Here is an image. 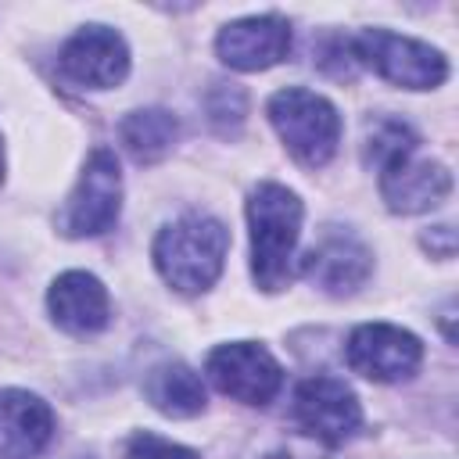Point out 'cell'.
<instances>
[{
	"label": "cell",
	"mask_w": 459,
	"mask_h": 459,
	"mask_svg": "<svg viewBox=\"0 0 459 459\" xmlns=\"http://www.w3.org/2000/svg\"><path fill=\"white\" fill-rule=\"evenodd\" d=\"M57 72L72 86L111 90L129 75V47L108 25H82L57 50Z\"/></svg>",
	"instance_id": "9c48e42d"
},
{
	"label": "cell",
	"mask_w": 459,
	"mask_h": 459,
	"mask_svg": "<svg viewBox=\"0 0 459 459\" xmlns=\"http://www.w3.org/2000/svg\"><path fill=\"white\" fill-rule=\"evenodd\" d=\"M255 459H298L290 448H273V452H262V455H255Z\"/></svg>",
	"instance_id": "44dd1931"
},
{
	"label": "cell",
	"mask_w": 459,
	"mask_h": 459,
	"mask_svg": "<svg viewBox=\"0 0 459 459\" xmlns=\"http://www.w3.org/2000/svg\"><path fill=\"white\" fill-rule=\"evenodd\" d=\"M0 183H4V140H0Z\"/></svg>",
	"instance_id": "7402d4cb"
},
{
	"label": "cell",
	"mask_w": 459,
	"mask_h": 459,
	"mask_svg": "<svg viewBox=\"0 0 459 459\" xmlns=\"http://www.w3.org/2000/svg\"><path fill=\"white\" fill-rule=\"evenodd\" d=\"M118 140L122 147L129 151L133 161L140 165H151L158 158H165L176 140H179V122L172 111L165 108H140V111H129L122 122H118Z\"/></svg>",
	"instance_id": "2e32d148"
},
{
	"label": "cell",
	"mask_w": 459,
	"mask_h": 459,
	"mask_svg": "<svg viewBox=\"0 0 459 459\" xmlns=\"http://www.w3.org/2000/svg\"><path fill=\"white\" fill-rule=\"evenodd\" d=\"M47 308H50V319L65 330V333H75V337H86V333H97L108 326L111 319V298H108V287L93 276V273H82V269H68L61 273L50 290H47Z\"/></svg>",
	"instance_id": "4fadbf2b"
},
{
	"label": "cell",
	"mask_w": 459,
	"mask_h": 459,
	"mask_svg": "<svg viewBox=\"0 0 459 459\" xmlns=\"http://www.w3.org/2000/svg\"><path fill=\"white\" fill-rule=\"evenodd\" d=\"M122 212V172H118V158L108 147H97L72 194L65 197V208L57 212V230L72 240L82 237H100L118 222Z\"/></svg>",
	"instance_id": "5b68a950"
},
{
	"label": "cell",
	"mask_w": 459,
	"mask_h": 459,
	"mask_svg": "<svg viewBox=\"0 0 459 459\" xmlns=\"http://www.w3.org/2000/svg\"><path fill=\"white\" fill-rule=\"evenodd\" d=\"M226 251H230V230L215 215L186 212L158 230L151 258L172 290L204 294L219 280Z\"/></svg>",
	"instance_id": "6da1fadb"
},
{
	"label": "cell",
	"mask_w": 459,
	"mask_h": 459,
	"mask_svg": "<svg viewBox=\"0 0 459 459\" xmlns=\"http://www.w3.org/2000/svg\"><path fill=\"white\" fill-rule=\"evenodd\" d=\"M420 244L434 255V258H452L455 255V230L452 226H434L420 237Z\"/></svg>",
	"instance_id": "ffe728a7"
},
{
	"label": "cell",
	"mask_w": 459,
	"mask_h": 459,
	"mask_svg": "<svg viewBox=\"0 0 459 459\" xmlns=\"http://www.w3.org/2000/svg\"><path fill=\"white\" fill-rule=\"evenodd\" d=\"M215 54L233 72H262L290 54V25L280 14H251L219 29Z\"/></svg>",
	"instance_id": "30bf717a"
},
{
	"label": "cell",
	"mask_w": 459,
	"mask_h": 459,
	"mask_svg": "<svg viewBox=\"0 0 459 459\" xmlns=\"http://www.w3.org/2000/svg\"><path fill=\"white\" fill-rule=\"evenodd\" d=\"M79 459H90V455H79Z\"/></svg>",
	"instance_id": "603a6c76"
},
{
	"label": "cell",
	"mask_w": 459,
	"mask_h": 459,
	"mask_svg": "<svg viewBox=\"0 0 459 459\" xmlns=\"http://www.w3.org/2000/svg\"><path fill=\"white\" fill-rule=\"evenodd\" d=\"M265 115L298 165L319 169L337 154L341 115L323 93L305 90V86H287L269 97Z\"/></svg>",
	"instance_id": "3957f363"
},
{
	"label": "cell",
	"mask_w": 459,
	"mask_h": 459,
	"mask_svg": "<svg viewBox=\"0 0 459 459\" xmlns=\"http://www.w3.org/2000/svg\"><path fill=\"white\" fill-rule=\"evenodd\" d=\"M344 359L351 373L377 384H394V380H409L420 369L423 344L416 333L394 323H362L351 330L344 344Z\"/></svg>",
	"instance_id": "ba28073f"
},
{
	"label": "cell",
	"mask_w": 459,
	"mask_h": 459,
	"mask_svg": "<svg viewBox=\"0 0 459 459\" xmlns=\"http://www.w3.org/2000/svg\"><path fill=\"white\" fill-rule=\"evenodd\" d=\"M298 273L316 283L323 294H333V298H344V294H355L369 273H373V255L362 240H355L351 233H330L323 237L312 251L301 255L298 262Z\"/></svg>",
	"instance_id": "7c38bea8"
},
{
	"label": "cell",
	"mask_w": 459,
	"mask_h": 459,
	"mask_svg": "<svg viewBox=\"0 0 459 459\" xmlns=\"http://www.w3.org/2000/svg\"><path fill=\"white\" fill-rule=\"evenodd\" d=\"M294 423L319 445H344L362 427V405L355 391L337 377H308L294 391Z\"/></svg>",
	"instance_id": "52a82bcc"
},
{
	"label": "cell",
	"mask_w": 459,
	"mask_h": 459,
	"mask_svg": "<svg viewBox=\"0 0 459 459\" xmlns=\"http://www.w3.org/2000/svg\"><path fill=\"white\" fill-rule=\"evenodd\" d=\"M416 143L420 136L412 133V126L398 122V118H377L369 129H366V140H362V161L369 169H384L405 154H416Z\"/></svg>",
	"instance_id": "e0dca14e"
},
{
	"label": "cell",
	"mask_w": 459,
	"mask_h": 459,
	"mask_svg": "<svg viewBox=\"0 0 459 459\" xmlns=\"http://www.w3.org/2000/svg\"><path fill=\"white\" fill-rule=\"evenodd\" d=\"M122 459H201V455L194 448H186V445H176V441L158 437L151 430H140V434H133L126 441Z\"/></svg>",
	"instance_id": "ac0fdd59"
},
{
	"label": "cell",
	"mask_w": 459,
	"mask_h": 459,
	"mask_svg": "<svg viewBox=\"0 0 459 459\" xmlns=\"http://www.w3.org/2000/svg\"><path fill=\"white\" fill-rule=\"evenodd\" d=\"M301 219H305V204L283 183H258L247 194L251 276L269 294L280 290L294 273Z\"/></svg>",
	"instance_id": "7a4b0ae2"
},
{
	"label": "cell",
	"mask_w": 459,
	"mask_h": 459,
	"mask_svg": "<svg viewBox=\"0 0 459 459\" xmlns=\"http://www.w3.org/2000/svg\"><path fill=\"white\" fill-rule=\"evenodd\" d=\"M204 377L244 405H269L283 387V366L255 341H230L208 351Z\"/></svg>",
	"instance_id": "8992f818"
},
{
	"label": "cell",
	"mask_w": 459,
	"mask_h": 459,
	"mask_svg": "<svg viewBox=\"0 0 459 459\" xmlns=\"http://www.w3.org/2000/svg\"><path fill=\"white\" fill-rule=\"evenodd\" d=\"M452 172L441 161L405 154L380 169V197L394 215H423L448 201Z\"/></svg>",
	"instance_id": "8fae6325"
},
{
	"label": "cell",
	"mask_w": 459,
	"mask_h": 459,
	"mask_svg": "<svg viewBox=\"0 0 459 459\" xmlns=\"http://www.w3.org/2000/svg\"><path fill=\"white\" fill-rule=\"evenodd\" d=\"M143 394H147V402L161 416H172V420L197 416L208 405L204 380L186 362H161V366H154L147 373V380H143Z\"/></svg>",
	"instance_id": "9a60e30c"
},
{
	"label": "cell",
	"mask_w": 459,
	"mask_h": 459,
	"mask_svg": "<svg viewBox=\"0 0 459 459\" xmlns=\"http://www.w3.org/2000/svg\"><path fill=\"white\" fill-rule=\"evenodd\" d=\"M355 65L373 68L384 82L402 86V90H434L448 79V61L437 47L398 36L387 29H366L348 39Z\"/></svg>",
	"instance_id": "277c9868"
},
{
	"label": "cell",
	"mask_w": 459,
	"mask_h": 459,
	"mask_svg": "<svg viewBox=\"0 0 459 459\" xmlns=\"http://www.w3.org/2000/svg\"><path fill=\"white\" fill-rule=\"evenodd\" d=\"M244 93L237 90V86H215L212 93H208V115H212V122L219 126V133H237L240 129V122H244Z\"/></svg>",
	"instance_id": "d6986e66"
},
{
	"label": "cell",
	"mask_w": 459,
	"mask_h": 459,
	"mask_svg": "<svg viewBox=\"0 0 459 459\" xmlns=\"http://www.w3.org/2000/svg\"><path fill=\"white\" fill-rule=\"evenodd\" d=\"M54 437L50 405L22 387L0 391V459H36Z\"/></svg>",
	"instance_id": "5bb4252c"
}]
</instances>
